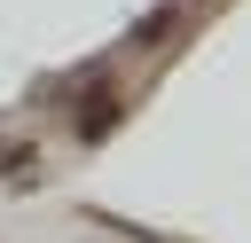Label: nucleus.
<instances>
[{
  "instance_id": "nucleus-1",
  "label": "nucleus",
  "mask_w": 251,
  "mask_h": 243,
  "mask_svg": "<svg viewBox=\"0 0 251 243\" xmlns=\"http://www.w3.org/2000/svg\"><path fill=\"white\" fill-rule=\"evenodd\" d=\"M110 118H118V94H110V86H102V94H86V110H78V133H86V141H94V133H102V125H110Z\"/></svg>"
}]
</instances>
